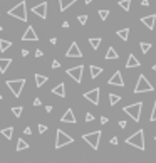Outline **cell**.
<instances>
[{
  "label": "cell",
  "instance_id": "obj_27",
  "mask_svg": "<svg viewBox=\"0 0 156 163\" xmlns=\"http://www.w3.org/2000/svg\"><path fill=\"white\" fill-rule=\"evenodd\" d=\"M119 101H121V96H118V94H109V104H111V106H116Z\"/></svg>",
  "mask_w": 156,
  "mask_h": 163
},
{
  "label": "cell",
  "instance_id": "obj_22",
  "mask_svg": "<svg viewBox=\"0 0 156 163\" xmlns=\"http://www.w3.org/2000/svg\"><path fill=\"white\" fill-rule=\"evenodd\" d=\"M35 87H42L44 84L47 83V76H42V74H35Z\"/></svg>",
  "mask_w": 156,
  "mask_h": 163
},
{
  "label": "cell",
  "instance_id": "obj_34",
  "mask_svg": "<svg viewBox=\"0 0 156 163\" xmlns=\"http://www.w3.org/2000/svg\"><path fill=\"white\" fill-rule=\"evenodd\" d=\"M77 20H79L81 25H86V22H87V15H79V17H77Z\"/></svg>",
  "mask_w": 156,
  "mask_h": 163
},
{
  "label": "cell",
  "instance_id": "obj_14",
  "mask_svg": "<svg viewBox=\"0 0 156 163\" xmlns=\"http://www.w3.org/2000/svg\"><path fill=\"white\" fill-rule=\"evenodd\" d=\"M61 121H62V123H71V124H76L77 123L76 116H74V111L71 108L64 113V116H61Z\"/></svg>",
  "mask_w": 156,
  "mask_h": 163
},
{
  "label": "cell",
  "instance_id": "obj_54",
  "mask_svg": "<svg viewBox=\"0 0 156 163\" xmlns=\"http://www.w3.org/2000/svg\"><path fill=\"white\" fill-rule=\"evenodd\" d=\"M0 14H2V12H0Z\"/></svg>",
  "mask_w": 156,
  "mask_h": 163
},
{
  "label": "cell",
  "instance_id": "obj_4",
  "mask_svg": "<svg viewBox=\"0 0 156 163\" xmlns=\"http://www.w3.org/2000/svg\"><path fill=\"white\" fill-rule=\"evenodd\" d=\"M153 89H154V87H153V84L146 79L144 74H139L138 83H136V87H134V93H136V94H141V93H151Z\"/></svg>",
  "mask_w": 156,
  "mask_h": 163
},
{
  "label": "cell",
  "instance_id": "obj_25",
  "mask_svg": "<svg viewBox=\"0 0 156 163\" xmlns=\"http://www.w3.org/2000/svg\"><path fill=\"white\" fill-rule=\"evenodd\" d=\"M8 47H12V42H10V40L0 39V51L5 52V51H8Z\"/></svg>",
  "mask_w": 156,
  "mask_h": 163
},
{
  "label": "cell",
  "instance_id": "obj_42",
  "mask_svg": "<svg viewBox=\"0 0 156 163\" xmlns=\"http://www.w3.org/2000/svg\"><path fill=\"white\" fill-rule=\"evenodd\" d=\"M24 133H25V134H32V128H29V126H27L25 130H24Z\"/></svg>",
  "mask_w": 156,
  "mask_h": 163
},
{
  "label": "cell",
  "instance_id": "obj_46",
  "mask_svg": "<svg viewBox=\"0 0 156 163\" xmlns=\"http://www.w3.org/2000/svg\"><path fill=\"white\" fill-rule=\"evenodd\" d=\"M51 44H52V46H55V44H57V39H55V37H52V39H51Z\"/></svg>",
  "mask_w": 156,
  "mask_h": 163
},
{
  "label": "cell",
  "instance_id": "obj_41",
  "mask_svg": "<svg viewBox=\"0 0 156 163\" xmlns=\"http://www.w3.org/2000/svg\"><path fill=\"white\" fill-rule=\"evenodd\" d=\"M32 104H34V106H40L42 103H40V99H39V98H35V99H34V103H32Z\"/></svg>",
  "mask_w": 156,
  "mask_h": 163
},
{
  "label": "cell",
  "instance_id": "obj_12",
  "mask_svg": "<svg viewBox=\"0 0 156 163\" xmlns=\"http://www.w3.org/2000/svg\"><path fill=\"white\" fill-rule=\"evenodd\" d=\"M65 57H82V51L76 42H72L69 46V51L65 52Z\"/></svg>",
  "mask_w": 156,
  "mask_h": 163
},
{
  "label": "cell",
  "instance_id": "obj_21",
  "mask_svg": "<svg viewBox=\"0 0 156 163\" xmlns=\"http://www.w3.org/2000/svg\"><path fill=\"white\" fill-rule=\"evenodd\" d=\"M89 71H91V77H92V79H96V77L102 73V67H99V66H96V64H91V66H89Z\"/></svg>",
  "mask_w": 156,
  "mask_h": 163
},
{
  "label": "cell",
  "instance_id": "obj_17",
  "mask_svg": "<svg viewBox=\"0 0 156 163\" xmlns=\"http://www.w3.org/2000/svg\"><path fill=\"white\" fill-rule=\"evenodd\" d=\"M52 94L61 96V98H65V84H64V83L57 84V86H55L54 89H52Z\"/></svg>",
  "mask_w": 156,
  "mask_h": 163
},
{
  "label": "cell",
  "instance_id": "obj_48",
  "mask_svg": "<svg viewBox=\"0 0 156 163\" xmlns=\"http://www.w3.org/2000/svg\"><path fill=\"white\" fill-rule=\"evenodd\" d=\"M45 111H47V113H51V111H52V106H51V104H49V106H45Z\"/></svg>",
  "mask_w": 156,
  "mask_h": 163
},
{
  "label": "cell",
  "instance_id": "obj_36",
  "mask_svg": "<svg viewBox=\"0 0 156 163\" xmlns=\"http://www.w3.org/2000/svg\"><path fill=\"white\" fill-rule=\"evenodd\" d=\"M37 130H39V133L42 134V133H45V131H47V126H45V124H39V128H37Z\"/></svg>",
  "mask_w": 156,
  "mask_h": 163
},
{
  "label": "cell",
  "instance_id": "obj_39",
  "mask_svg": "<svg viewBox=\"0 0 156 163\" xmlns=\"http://www.w3.org/2000/svg\"><path fill=\"white\" fill-rule=\"evenodd\" d=\"M109 143H111V145H118V143H119V140H118V136H113Z\"/></svg>",
  "mask_w": 156,
  "mask_h": 163
},
{
  "label": "cell",
  "instance_id": "obj_38",
  "mask_svg": "<svg viewBox=\"0 0 156 163\" xmlns=\"http://www.w3.org/2000/svg\"><path fill=\"white\" fill-rule=\"evenodd\" d=\"M61 67V62L59 61H52V69H59Z\"/></svg>",
  "mask_w": 156,
  "mask_h": 163
},
{
  "label": "cell",
  "instance_id": "obj_50",
  "mask_svg": "<svg viewBox=\"0 0 156 163\" xmlns=\"http://www.w3.org/2000/svg\"><path fill=\"white\" fill-rule=\"evenodd\" d=\"M153 71H154V73H156V64H153Z\"/></svg>",
  "mask_w": 156,
  "mask_h": 163
},
{
  "label": "cell",
  "instance_id": "obj_3",
  "mask_svg": "<svg viewBox=\"0 0 156 163\" xmlns=\"http://www.w3.org/2000/svg\"><path fill=\"white\" fill-rule=\"evenodd\" d=\"M123 111L126 113V114L131 116V120L136 121L138 123L139 120H141V111H143V103H134V104H129V106H124Z\"/></svg>",
  "mask_w": 156,
  "mask_h": 163
},
{
  "label": "cell",
  "instance_id": "obj_23",
  "mask_svg": "<svg viewBox=\"0 0 156 163\" xmlns=\"http://www.w3.org/2000/svg\"><path fill=\"white\" fill-rule=\"evenodd\" d=\"M101 42H102V39L101 37H89V46H91L92 49H99V46H101Z\"/></svg>",
  "mask_w": 156,
  "mask_h": 163
},
{
  "label": "cell",
  "instance_id": "obj_6",
  "mask_svg": "<svg viewBox=\"0 0 156 163\" xmlns=\"http://www.w3.org/2000/svg\"><path fill=\"white\" fill-rule=\"evenodd\" d=\"M5 84H7V87L12 91V94H14L15 98H18L20 93H22V87L25 86V79H10Z\"/></svg>",
  "mask_w": 156,
  "mask_h": 163
},
{
  "label": "cell",
  "instance_id": "obj_5",
  "mask_svg": "<svg viewBox=\"0 0 156 163\" xmlns=\"http://www.w3.org/2000/svg\"><path fill=\"white\" fill-rule=\"evenodd\" d=\"M82 140L91 146L92 150H98L99 148V140H101V131H92V133H86L82 134Z\"/></svg>",
  "mask_w": 156,
  "mask_h": 163
},
{
  "label": "cell",
  "instance_id": "obj_29",
  "mask_svg": "<svg viewBox=\"0 0 156 163\" xmlns=\"http://www.w3.org/2000/svg\"><path fill=\"white\" fill-rule=\"evenodd\" d=\"M27 148H29V143L24 141V140L20 138V140L17 141V151H22V150H27Z\"/></svg>",
  "mask_w": 156,
  "mask_h": 163
},
{
  "label": "cell",
  "instance_id": "obj_52",
  "mask_svg": "<svg viewBox=\"0 0 156 163\" xmlns=\"http://www.w3.org/2000/svg\"><path fill=\"white\" fill-rule=\"evenodd\" d=\"M0 99H2V94H0Z\"/></svg>",
  "mask_w": 156,
  "mask_h": 163
},
{
  "label": "cell",
  "instance_id": "obj_26",
  "mask_svg": "<svg viewBox=\"0 0 156 163\" xmlns=\"http://www.w3.org/2000/svg\"><path fill=\"white\" fill-rule=\"evenodd\" d=\"M2 134H4L7 140H12V136H14V128H12V126L4 128V130H2Z\"/></svg>",
  "mask_w": 156,
  "mask_h": 163
},
{
  "label": "cell",
  "instance_id": "obj_7",
  "mask_svg": "<svg viewBox=\"0 0 156 163\" xmlns=\"http://www.w3.org/2000/svg\"><path fill=\"white\" fill-rule=\"evenodd\" d=\"M72 136H69V134L65 133V131L62 130H57V133H55V148H62V146L69 145V143H72Z\"/></svg>",
  "mask_w": 156,
  "mask_h": 163
},
{
  "label": "cell",
  "instance_id": "obj_19",
  "mask_svg": "<svg viewBox=\"0 0 156 163\" xmlns=\"http://www.w3.org/2000/svg\"><path fill=\"white\" fill-rule=\"evenodd\" d=\"M104 59H106V61H111V59L116 61V59H119V54L116 52V49H114V47H109L108 52H106V56H104Z\"/></svg>",
  "mask_w": 156,
  "mask_h": 163
},
{
  "label": "cell",
  "instance_id": "obj_49",
  "mask_svg": "<svg viewBox=\"0 0 156 163\" xmlns=\"http://www.w3.org/2000/svg\"><path fill=\"white\" fill-rule=\"evenodd\" d=\"M84 2H86V4L89 5V4H91V2H94V0H84Z\"/></svg>",
  "mask_w": 156,
  "mask_h": 163
},
{
  "label": "cell",
  "instance_id": "obj_11",
  "mask_svg": "<svg viewBox=\"0 0 156 163\" xmlns=\"http://www.w3.org/2000/svg\"><path fill=\"white\" fill-rule=\"evenodd\" d=\"M22 40H24V42H37V40H39V36L35 34L34 27H27L25 34L22 36Z\"/></svg>",
  "mask_w": 156,
  "mask_h": 163
},
{
  "label": "cell",
  "instance_id": "obj_10",
  "mask_svg": "<svg viewBox=\"0 0 156 163\" xmlns=\"http://www.w3.org/2000/svg\"><path fill=\"white\" fill-rule=\"evenodd\" d=\"M32 12H34V15H37V17H40V19H47V4L42 2V4L34 5Z\"/></svg>",
  "mask_w": 156,
  "mask_h": 163
},
{
  "label": "cell",
  "instance_id": "obj_20",
  "mask_svg": "<svg viewBox=\"0 0 156 163\" xmlns=\"http://www.w3.org/2000/svg\"><path fill=\"white\" fill-rule=\"evenodd\" d=\"M12 64V59H5V57H0V73L4 74Z\"/></svg>",
  "mask_w": 156,
  "mask_h": 163
},
{
  "label": "cell",
  "instance_id": "obj_37",
  "mask_svg": "<svg viewBox=\"0 0 156 163\" xmlns=\"http://www.w3.org/2000/svg\"><path fill=\"white\" fill-rule=\"evenodd\" d=\"M99 121H101V124H108L109 118H108V116H101V120H99Z\"/></svg>",
  "mask_w": 156,
  "mask_h": 163
},
{
  "label": "cell",
  "instance_id": "obj_33",
  "mask_svg": "<svg viewBox=\"0 0 156 163\" xmlns=\"http://www.w3.org/2000/svg\"><path fill=\"white\" fill-rule=\"evenodd\" d=\"M149 121H156V101L153 104V111H151V116H149Z\"/></svg>",
  "mask_w": 156,
  "mask_h": 163
},
{
  "label": "cell",
  "instance_id": "obj_24",
  "mask_svg": "<svg viewBox=\"0 0 156 163\" xmlns=\"http://www.w3.org/2000/svg\"><path fill=\"white\" fill-rule=\"evenodd\" d=\"M116 36H119L121 40H128V39H129V29H121V30H118Z\"/></svg>",
  "mask_w": 156,
  "mask_h": 163
},
{
  "label": "cell",
  "instance_id": "obj_13",
  "mask_svg": "<svg viewBox=\"0 0 156 163\" xmlns=\"http://www.w3.org/2000/svg\"><path fill=\"white\" fill-rule=\"evenodd\" d=\"M109 84H111V86H119V87H123V86H124L123 74H121L119 71H116V73L111 76V79H109Z\"/></svg>",
  "mask_w": 156,
  "mask_h": 163
},
{
  "label": "cell",
  "instance_id": "obj_47",
  "mask_svg": "<svg viewBox=\"0 0 156 163\" xmlns=\"http://www.w3.org/2000/svg\"><path fill=\"white\" fill-rule=\"evenodd\" d=\"M119 128H126V121H119Z\"/></svg>",
  "mask_w": 156,
  "mask_h": 163
},
{
  "label": "cell",
  "instance_id": "obj_40",
  "mask_svg": "<svg viewBox=\"0 0 156 163\" xmlns=\"http://www.w3.org/2000/svg\"><path fill=\"white\" fill-rule=\"evenodd\" d=\"M42 56H44V52L40 51V49H37V51H35V57H42Z\"/></svg>",
  "mask_w": 156,
  "mask_h": 163
},
{
  "label": "cell",
  "instance_id": "obj_31",
  "mask_svg": "<svg viewBox=\"0 0 156 163\" xmlns=\"http://www.w3.org/2000/svg\"><path fill=\"white\" fill-rule=\"evenodd\" d=\"M139 49L143 51V54H148L149 49H151V44H149V42H141V44H139Z\"/></svg>",
  "mask_w": 156,
  "mask_h": 163
},
{
  "label": "cell",
  "instance_id": "obj_28",
  "mask_svg": "<svg viewBox=\"0 0 156 163\" xmlns=\"http://www.w3.org/2000/svg\"><path fill=\"white\" fill-rule=\"evenodd\" d=\"M119 7L123 8V10L129 12V8H131V0H119Z\"/></svg>",
  "mask_w": 156,
  "mask_h": 163
},
{
  "label": "cell",
  "instance_id": "obj_9",
  "mask_svg": "<svg viewBox=\"0 0 156 163\" xmlns=\"http://www.w3.org/2000/svg\"><path fill=\"white\" fill-rule=\"evenodd\" d=\"M99 96H101V91H99V87H94V89L84 93V98L91 103V104H94V106L99 104Z\"/></svg>",
  "mask_w": 156,
  "mask_h": 163
},
{
  "label": "cell",
  "instance_id": "obj_51",
  "mask_svg": "<svg viewBox=\"0 0 156 163\" xmlns=\"http://www.w3.org/2000/svg\"><path fill=\"white\" fill-rule=\"evenodd\" d=\"M0 32H2V25H0Z\"/></svg>",
  "mask_w": 156,
  "mask_h": 163
},
{
  "label": "cell",
  "instance_id": "obj_32",
  "mask_svg": "<svg viewBox=\"0 0 156 163\" xmlns=\"http://www.w3.org/2000/svg\"><path fill=\"white\" fill-rule=\"evenodd\" d=\"M98 14H99V17H101L102 20H106V19L109 17V10H108V8H99Z\"/></svg>",
  "mask_w": 156,
  "mask_h": 163
},
{
  "label": "cell",
  "instance_id": "obj_44",
  "mask_svg": "<svg viewBox=\"0 0 156 163\" xmlns=\"http://www.w3.org/2000/svg\"><path fill=\"white\" fill-rule=\"evenodd\" d=\"M141 5H144V7H148V5H149V0H143V2H141Z\"/></svg>",
  "mask_w": 156,
  "mask_h": 163
},
{
  "label": "cell",
  "instance_id": "obj_18",
  "mask_svg": "<svg viewBox=\"0 0 156 163\" xmlns=\"http://www.w3.org/2000/svg\"><path fill=\"white\" fill-rule=\"evenodd\" d=\"M72 4H77V0H59V8L61 12H65Z\"/></svg>",
  "mask_w": 156,
  "mask_h": 163
},
{
  "label": "cell",
  "instance_id": "obj_15",
  "mask_svg": "<svg viewBox=\"0 0 156 163\" xmlns=\"http://www.w3.org/2000/svg\"><path fill=\"white\" fill-rule=\"evenodd\" d=\"M141 22L144 24V27L148 30H153L154 29V22H156V15H146V17L141 19Z\"/></svg>",
  "mask_w": 156,
  "mask_h": 163
},
{
  "label": "cell",
  "instance_id": "obj_45",
  "mask_svg": "<svg viewBox=\"0 0 156 163\" xmlns=\"http://www.w3.org/2000/svg\"><path fill=\"white\" fill-rule=\"evenodd\" d=\"M62 27H64V29H69V22H62Z\"/></svg>",
  "mask_w": 156,
  "mask_h": 163
},
{
  "label": "cell",
  "instance_id": "obj_35",
  "mask_svg": "<svg viewBox=\"0 0 156 163\" xmlns=\"http://www.w3.org/2000/svg\"><path fill=\"white\" fill-rule=\"evenodd\" d=\"M91 121H94V114H92V113H87L86 114V123H91Z\"/></svg>",
  "mask_w": 156,
  "mask_h": 163
},
{
  "label": "cell",
  "instance_id": "obj_16",
  "mask_svg": "<svg viewBox=\"0 0 156 163\" xmlns=\"http://www.w3.org/2000/svg\"><path fill=\"white\" fill-rule=\"evenodd\" d=\"M139 66H141V62L138 61V57H136L134 54H129V57H128V61H126V67L131 69V67H139Z\"/></svg>",
  "mask_w": 156,
  "mask_h": 163
},
{
  "label": "cell",
  "instance_id": "obj_2",
  "mask_svg": "<svg viewBox=\"0 0 156 163\" xmlns=\"http://www.w3.org/2000/svg\"><path fill=\"white\" fill-rule=\"evenodd\" d=\"M8 15L18 19V20H22V22H27V4H25V0L18 2L14 8H10V10H8Z\"/></svg>",
  "mask_w": 156,
  "mask_h": 163
},
{
  "label": "cell",
  "instance_id": "obj_8",
  "mask_svg": "<svg viewBox=\"0 0 156 163\" xmlns=\"http://www.w3.org/2000/svg\"><path fill=\"white\" fill-rule=\"evenodd\" d=\"M67 73V76L71 77V79H74L76 83H82V73H84V66H77V67H71L65 71Z\"/></svg>",
  "mask_w": 156,
  "mask_h": 163
},
{
  "label": "cell",
  "instance_id": "obj_43",
  "mask_svg": "<svg viewBox=\"0 0 156 163\" xmlns=\"http://www.w3.org/2000/svg\"><path fill=\"white\" fill-rule=\"evenodd\" d=\"M27 56H29V51H27V49H24V51H22V57H27Z\"/></svg>",
  "mask_w": 156,
  "mask_h": 163
},
{
  "label": "cell",
  "instance_id": "obj_1",
  "mask_svg": "<svg viewBox=\"0 0 156 163\" xmlns=\"http://www.w3.org/2000/svg\"><path fill=\"white\" fill-rule=\"evenodd\" d=\"M126 143L131 146H134L138 150H144L146 145H144V131L143 130H138L134 134H131V136L126 138Z\"/></svg>",
  "mask_w": 156,
  "mask_h": 163
},
{
  "label": "cell",
  "instance_id": "obj_53",
  "mask_svg": "<svg viewBox=\"0 0 156 163\" xmlns=\"http://www.w3.org/2000/svg\"><path fill=\"white\" fill-rule=\"evenodd\" d=\"M154 141H156V136H154Z\"/></svg>",
  "mask_w": 156,
  "mask_h": 163
},
{
  "label": "cell",
  "instance_id": "obj_30",
  "mask_svg": "<svg viewBox=\"0 0 156 163\" xmlns=\"http://www.w3.org/2000/svg\"><path fill=\"white\" fill-rule=\"evenodd\" d=\"M22 111H24V108H22V106H14V108H12V114H14L15 118H20V116H22Z\"/></svg>",
  "mask_w": 156,
  "mask_h": 163
}]
</instances>
